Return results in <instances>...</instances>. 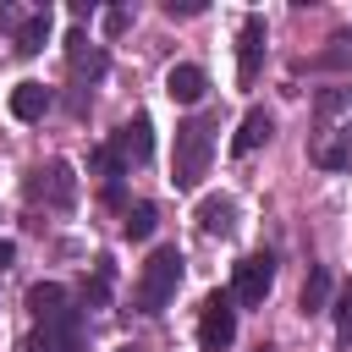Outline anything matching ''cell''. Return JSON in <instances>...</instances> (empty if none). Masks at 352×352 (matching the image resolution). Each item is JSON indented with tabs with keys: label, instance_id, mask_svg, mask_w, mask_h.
Segmentation results:
<instances>
[{
	"label": "cell",
	"instance_id": "484cf974",
	"mask_svg": "<svg viewBox=\"0 0 352 352\" xmlns=\"http://www.w3.org/2000/svg\"><path fill=\"white\" fill-rule=\"evenodd\" d=\"M126 22H132V16H126V11H104V33H121V28H126Z\"/></svg>",
	"mask_w": 352,
	"mask_h": 352
},
{
	"label": "cell",
	"instance_id": "52a82bcc",
	"mask_svg": "<svg viewBox=\"0 0 352 352\" xmlns=\"http://www.w3.org/2000/svg\"><path fill=\"white\" fill-rule=\"evenodd\" d=\"M264 72V16H242V33H236V82L253 88Z\"/></svg>",
	"mask_w": 352,
	"mask_h": 352
},
{
	"label": "cell",
	"instance_id": "d6986e66",
	"mask_svg": "<svg viewBox=\"0 0 352 352\" xmlns=\"http://www.w3.org/2000/svg\"><path fill=\"white\" fill-rule=\"evenodd\" d=\"M330 314H336V341H341V346H352V286L330 302Z\"/></svg>",
	"mask_w": 352,
	"mask_h": 352
},
{
	"label": "cell",
	"instance_id": "4fadbf2b",
	"mask_svg": "<svg viewBox=\"0 0 352 352\" xmlns=\"http://www.w3.org/2000/svg\"><path fill=\"white\" fill-rule=\"evenodd\" d=\"M50 104H55V94H50L44 82H16V88H11V116H16V121H44Z\"/></svg>",
	"mask_w": 352,
	"mask_h": 352
},
{
	"label": "cell",
	"instance_id": "7a4b0ae2",
	"mask_svg": "<svg viewBox=\"0 0 352 352\" xmlns=\"http://www.w3.org/2000/svg\"><path fill=\"white\" fill-rule=\"evenodd\" d=\"M182 253L176 248H154L148 253V264H143V275H138V314H165V302L176 297V286H182Z\"/></svg>",
	"mask_w": 352,
	"mask_h": 352
},
{
	"label": "cell",
	"instance_id": "d4e9b609",
	"mask_svg": "<svg viewBox=\"0 0 352 352\" xmlns=\"http://www.w3.org/2000/svg\"><path fill=\"white\" fill-rule=\"evenodd\" d=\"M22 22H28V16H22V11L11 6V0H0V28H6V33H16Z\"/></svg>",
	"mask_w": 352,
	"mask_h": 352
},
{
	"label": "cell",
	"instance_id": "8fae6325",
	"mask_svg": "<svg viewBox=\"0 0 352 352\" xmlns=\"http://www.w3.org/2000/svg\"><path fill=\"white\" fill-rule=\"evenodd\" d=\"M204 88H209V77H204V66H192V60H182V66L165 72V94H170L176 104H198Z\"/></svg>",
	"mask_w": 352,
	"mask_h": 352
},
{
	"label": "cell",
	"instance_id": "44dd1931",
	"mask_svg": "<svg viewBox=\"0 0 352 352\" xmlns=\"http://www.w3.org/2000/svg\"><path fill=\"white\" fill-rule=\"evenodd\" d=\"M346 160H352L346 143H319V148H314V165H324V170H341Z\"/></svg>",
	"mask_w": 352,
	"mask_h": 352
},
{
	"label": "cell",
	"instance_id": "5bb4252c",
	"mask_svg": "<svg viewBox=\"0 0 352 352\" xmlns=\"http://www.w3.org/2000/svg\"><path fill=\"white\" fill-rule=\"evenodd\" d=\"M270 132H275V116L253 104V110L242 116V126H236V138H231V154H253L258 143H270Z\"/></svg>",
	"mask_w": 352,
	"mask_h": 352
},
{
	"label": "cell",
	"instance_id": "ba28073f",
	"mask_svg": "<svg viewBox=\"0 0 352 352\" xmlns=\"http://www.w3.org/2000/svg\"><path fill=\"white\" fill-rule=\"evenodd\" d=\"M110 148L121 154V165H126V160H132V165H143V160L154 154V121H148V116H132V121L116 132V143H110Z\"/></svg>",
	"mask_w": 352,
	"mask_h": 352
},
{
	"label": "cell",
	"instance_id": "277c9868",
	"mask_svg": "<svg viewBox=\"0 0 352 352\" xmlns=\"http://www.w3.org/2000/svg\"><path fill=\"white\" fill-rule=\"evenodd\" d=\"M231 341H236V302H231V292H214V297H204V314H198V346L226 352Z\"/></svg>",
	"mask_w": 352,
	"mask_h": 352
},
{
	"label": "cell",
	"instance_id": "3957f363",
	"mask_svg": "<svg viewBox=\"0 0 352 352\" xmlns=\"http://www.w3.org/2000/svg\"><path fill=\"white\" fill-rule=\"evenodd\" d=\"M28 198H38L50 209H72L77 204V170L66 160H50V165L28 170Z\"/></svg>",
	"mask_w": 352,
	"mask_h": 352
},
{
	"label": "cell",
	"instance_id": "ac0fdd59",
	"mask_svg": "<svg viewBox=\"0 0 352 352\" xmlns=\"http://www.w3.org/2000/svg\"><path fill=\"white\" fill-rule=\"evenodd\" d=\"M154 226H160V209H154V204H132V209H126V220H121V231H126L132 242L154 236Z\"/></svg>",
	"mask_w": 352,
	"mask_h": 352
},
{
	"label": "cell",
	"instance_id": "603a6c76",
	"mask_svg": "<svg viewBox=\"0 0 352 352\" xmlns=\"http://www.w3.org/2000/svg\"><path fill=\"white\" fill-rule=\"evenodd\" d=\"M94 170H99L104 182H116V176H121V154H116V148H94Z\"/></svg>",
	"mask_w": 352,
	"mask_h": 352
},
{
	"label": "cell",
	"instance_id": "9a60e30c",
	"mask_svg": "<svg viewBox=\"0 0 352 352\" xmlns=\"http://www.w3.org/2000/svg\"><path fill=\"white\" fill-rule=\"evenodd\" d=\"M330 292H336V280H330V270H324V264H314V270H308V280H302V297H297V314H324V308H330Z\"/></svg>",
	"mask_w": 352,
	"mask_h": 352
},
{
	"label": "cell",
	"instance_id": "30bf717a",
	"mask_svg": "<svg viewBox=\"0 0 352 352\" xmlns=\"http://www.w3.org/2000/svg\"><path fill=\"white\" fill-rule=\"evenodd\" d=\"M33 352H77V308H66L60 319L33 330Z\"/></svg>",
	"mask_w": 352,
	"mask_h": 352
},
{
	"label": "cell",
	"instance_id": "4316f807",
	"mask_svg": "<svg viewBox=\"0 0 352 352\" xmlns=\"http://www.w3.org/2000/svg\"><path fill=\"white\" fill-rule=\"evenodd\" d=\"M121 352H132V346H121Z\"/></svg>",
	"mask_w": 352,
	"mask_h": 352
},
{
	"label": "cell",
	"instance_id": "9c48e42d",
	"mask_svg": "<svg viewBox=\"0 0 352 352\" xmlns=\"http://www.w3.org/2000/svg\"><path fill=\"white\" fill-rule=\"evenodd\" d=\"M198 231H204V236H231V231H236V198L209 192V198L198 204Z\"/></svg>",
	"mask_w": 352,
	"mask_h": 352
},
{
	"label": "cell",
	"instance_id": "ffe728a7",
	"mask_svg": "<svg viewBox=\"0 0 352 352\" xmlns=\"http://www.w3.org/2000/svg\"><path fill=\"white\" fill-rule=\"evenodd\" d=\"M110 280H116V270H110V258H99V264H94V286L82 292V302H94V308H99V302L110 297Z\"/></svg>",
	"mask_w": 352,
	"mask_h": 352
},
{
	"label": "cell",
	"instance_id": "7402d4cb",
	"mask_svg": "<svg viewBox=\"0 0 352 352\" xmlns=\"http://www.w3.org/2000/svg\"><path fill=\"white\" fill-rule=\"evenodd\" d=\"M346 104H352V88H330V94H319L314 116H319V121H330V116H336V110H346Z\"/></svg>",
	"mask_w": 352,
	"mask_h": 352
},
{
	"label": "cell",
	"instance_id": "5b68a950",
	"mask_svg": "<svg viewBox=\"0 0 352 352\" xmlns=\"http://www.w3.org/2000/svg\"><path fill=\"white\" fill-rule=\"evenodd\" d=\"M270 286H275V258H270V253H248V258L236 264V275H231V302L258 308V302L270 297Z\"/></svg>",
	"mask_w": 352,
	"mask_h": 352
},
{
	"label": "cell",
	"instance_id": "2e32d148",
	"mask_svg": "<svg viewBox=\"0 0 352 352\" xmlns=\"http://www.w3.org/2000/svg\"><path fill=\"white\" fill-rule=\"evenodd\" d=\"M314 66H319V72H352V33L336 28V33L324 38V50L314 55Z\"/></svg>",
	"mask_w": 352,
	"mask_h": 352
},
{
	"label": "cell",
	"instance_id": "6da1fadb",
	"mask_svg": "<svg viewBox=\"0 0 352 352\" xmlns=\"http://www.w3.org/2000/svg\"><path fill=\"white\" fill-rule=\"evenodd\" d=\"M209 154H214V126H209L204 116H187V121L176 126V154H170V182H176L182 192H192V187L204 182V170H209Z\"/></svg>",
	"mask_w": 352,
	"mask_h": 352
},
{
	"label": "cell",
	"instance_id": "7c38bea8",
	"mask_svg": "<svg viewBox=\"0 0 352 352\" xmlns=\"http://www.w3.org/2000/svg\"><path fill=\"white\" fill-rule=\"evenodd\" d=\"M66 308H72V297H66V286H60V280H38V286L28 292V314H33V324L60 319Z\"/></svg>",
	"mask_w": 352,
	"mask_h": 352
},
{
	"label": "cell",
	"instance_id": "e0dca14e",
	"mask_svg": "<svg viewBox=\"0 0 352 352\" xmlns=\"http://www.w3.org/2000/svg\"><path fill=\"white\" fill-rule=\"evenodd\" d=\"M11 44H16V55H38V50L50 44V11H33V16L11 33Z\"/></svg>",
	"mask_w": 352,
	"mask_h": 352
},
{
	"label": "cell",
	"instance_id": "8992f818",
	"mask_svg": "<svg viewBox=\"0 0 352 352\" xmlns=\"http://www.w3.org/2000/svg\"><path fill=\"white\" fill-rule=\"evenodd\" d=\"M66 66H72V88H94L110 72V55H104V44H88V33H72L66 38Z\"/></svg>",
	"mask_w": 352,
	"mask_h": 352
},
{
	"label": "cell",
	"instance_id": "cb8c5ba5",
	"mask_svg": "<svg viewBox=\"0 0 352 352\" xmlns=\"http://www.w3.org/2000/svg\"><path fill=\"white\" fill-rule=\"evenodd\" d=\"M204 0H165V16H198Z\"/></svg>",
	"mask_w": 352,
	"mask_h": 352
}]
</instances>
